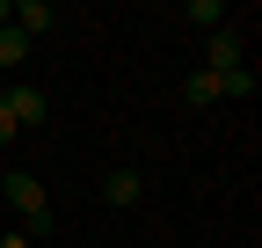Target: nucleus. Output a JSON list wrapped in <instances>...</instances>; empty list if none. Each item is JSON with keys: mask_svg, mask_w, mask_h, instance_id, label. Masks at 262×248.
Returning <instances> with one entry per match:
<instances>
[{"mask_svg": "<svg viewBox=\"0 0 262 248\" xmlns=\"http://www.w3.org/2000/svg\"><path fill=\"white\" fill-rule=\"evenodd\" d=\"M248 51H241V29H211V66L204 73H241Z\"/></svg>", "mask_w": 262, "mask_h": 248, "instance_id": "obj_3", "label": "nucleus"}, {"mask_svg": "<svg viewBox=\"0 0 262 248\" xmlns=\"http://www.w3.org/2000/svg\"><path fill=\"white\" fill-rule=\"evenodd\" d=\"M8 139H15V117H8V110H0V146H8Z\"/></svg>", "mask_w": 262, "mask_h": 248, "instance_id": "obj_10", "label": "nucleus"}, {"mask_svg": "<svg viewBox=\"0 0 262 248\" xmlns=\"http://www.w3.org/2000/svg\"><path fill=\"white\" fill-rule=\"evenodd\" d=\"M219 95H233V102H248L255 95V73L241 66V73H219Z\"/></svg>", "mask_w": 262, "mask_h": 248, "instance_id": "obj_8", "label": "nucleus"}, {"mask_svg": "<svg viewBox=\"0 0 262 248\" xmlns=\"http://www.w3.org/2000/svg\"><path fill=\"white\" fill-rule=\"evenodd\" d=\"M102 197H110V204H139V197H146L139 168H110V175H102Z\"/></svg>", "mask_w": 262, "mask_h": 248, "instance_id": "obj_5", "label": "nucleus"}, {"mask_svg": "<svg viewBox=\"0 0 262 248\" xmlns=\"http://www.w3.org/2000/svg\"><path fill=\"white\" fill-rule=\"evenodd\" d=\"M0 110L15 117V132H22V124H44V117H51L44 88H29V80H8V95H0Z\"/></svg>", "mask_w": 262, "mask_h": 248, "instance_id": "obj_2", "label": "nucleus"}, {"mask_svg": "<svg viewBox=\"0 0 262 248\" xmlns=\"http://www.w3.org/2000/svg\"><path fill=\"white\" fill-rule=\"evenodd\" d=\"M182 95H189V110H211V102H219V73H189Z\"/></svg>", "mask_w": 262, "mask_h": 248, "instance_id": "obj_7", "label": "nucleus"}, {"mask_svg": "<svg viewBox=\"0 0 262 248\" xmlns=\"http://www.w3.org/2000/svg\"><path fill=\"white\" fill-rule=\"evenodd\" d=\"M0 248H37V241H29V234H8V241H0Z\"/></svg>", "mask_w": 262, "mask_h": 248, "instance_id": "obj_11", "label": "nucleus"}, {"mask_svg": "<svg viewBox=\"0 0 262 248\" xmlns=\"http://www.w3.org/2000/svg\"><path fill=\"white\" fill-rule=\"evenodd\" d=\"M8 197H15V212L29 219V241H44V234L58 226V219H51V197H44V182L29 175V168H15V175H8Z\"/></svg>", "mask_w": 262, "mask_h": 248, "instance_id": "obj_1", "label": "nucleus"}, {"mask_svg": "<svg viewBox=\"0 0 262 248\" xmlns=\"http://www.w3.org/2000/svg\"><path fill=\"white\" fill-rule=\"evenodd\" d=\"M189 22H204V29H226V8H219V0H189Z\"/></svg>", "mask_w": 262, "mask_h": 248, "instance_id": "obj_9", "label": "nucleus"}, {"mask_svg": "<svg viewBox=\"0 0 262 248\" xmlns=\"http://www.w3.org/2000/svg\"><path fill=\"white\" fill-rule=\"evenodd\" d=\"M0 29H8V0H0Z\"/></svg>", "mask_w": 262, "mask_h": 248, "instance_id": "obj_12", "label": "nucleus"}, {"mask_svg": "<svg viewBox=\"0 0 262 248\" xmlns=\"http://www.w3.org/2000/svg\"><path fill=\"white\" fill-rule=\"evenodd\" d=\"M8 22L22 29V37H29V44H37V37H44V29L58 22V15H51V0H22V8H8Z\"/></svg>", "mask_w": 262, "mask_h": 248, "instance_id": "obj_4", "label": "nucleus"}, {"mask_svg": "<svg viewBox=\"0 0 262 248\" xmlns=\"http://www.w3.org/2000/svg\"><path fill=\"white\" fill-rule=\"evenodd\" d=\"M0 80H8V73H0Z\"/></svg>", "mask_w": 262, "mask_h": 248, "instance_id": "obj_13", "label": "nucleus"}, {"mask_svg": "<svg viewBox=\"0 0 262 248\" xmlns=\"http://www.w3.org/2000/svg\"><path fill=\"white\" fill-rule=\"evenodd\" d=\"M22 58H29V37H22V29L8 22V29H0V73H15Z\"/></svg>", "mask_w": 262, "mask_h": 248, "instance_id": "obj_6", "label": "nucleus"}]
</instances>
